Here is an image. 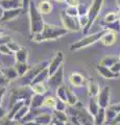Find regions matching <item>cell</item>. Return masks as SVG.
I'll list each match as a JSON object with an SVG mask.
<instances>
[{
	"mask_svg": "<svg viewBox=\"0 0 120 125\" xmlns=\"http://www.w3.org/2000/svg\"><path fill=\"white\" fill-rule=\"evenodd\" d=\"M66 33H68V30L66 28H64V27L45 24L44 29L42 32L33 34V41L36 42V43H41V42H45V41L56 40V39L65 36Z\"/></svg>",
	"mask_w": 120,
	"mask_h": 125,
	"instance_id": "obj_1",
	"label": "cell"
},
{
	"mask_svg": "<svg viewBox=\"0 0 120 125\" xmlns=\"http://www.w3.org/2000/svg\"><path fill=\"white\" fill-rule=\"evenodd\" d=\"M28 14H29V21H30V32L33 34L42 32L45 26L44 19L42 14L38 10V7L33 1H30L29 3Z\"/></svg>",
	"mask_w": 120,
	"mask_h": 125,
	"instance_id": "obj_2",
	"label": "cell"
},
{
	"mask_svg": "<svg viewBox=\"0 0 120 125\" xmlns=\"http://www.w3.org/2000/svg\"><path fill=\"white\" fill-rule=\"evenodd\" d=\"M107 30L108 29H101V30L97 31V32L87 34V36H85L83 39H80V40L72 43V44L70 45V50L71 51H76V50L86 48V47L94 44V43H96V42H98L99 40H101L102 36L107 32Z\"/></svg>",
	"mask_w": 120,
	"mask_h": 125,
	"instance_id": "obj_3",
	"label": "cell"
},
{
	"mask_svg": "<svg viewBox=\"0 0 120 125\" xmlns=\"http://www.w3.org/2000/svg\"><path fill=\"white\" fill-rule=\"evenodd\" d=\"M103 1L104 0H92L91 6L89 7V13H88V18H89L88 26L85 29H83V33L86 34V36L88 34V31H89V29H90V27L92 26V24L94 23V21L96 20V19H97L100 10H101Z\"/></svg>",
	"mask_w": 120,
	"mask_h": 125,
	"instance_id": "obj_4",
	"label": "cell"
},
{
	"mask_svg": "<svg viewBox=\"0 0 120 125\" xmlns=\"http://www.w3.org/2000/svg\"><path fill=\"white\" fill-rule=\"evenodd\" d=\"M48 66H49V62L45 61V62H39V64H37L36 66H33V68H30V69L28 70V72L22 77V78H23V84H24V85H30L32 81H33L34 78H36L42 71H43L44 69L48 68Z\"/></svg>",
	"mask_w": 120,
	"mask_h": 125,
	"instance_id": "obj_5",
	"label": "cell"
},
{
	"mask_svg": "<svg viewBox=\"0 0 120 125\" xmlns=\"http://www.w3.org/2000/svg\"><path fill=\"white\" fill-rule=\"evenodd\" d=\"M61 20L62 23H63V27L68 31H79L82 29L78 22V18L70 17V16L66 15L65 11L61 14Z\"/></svg>",
	"mask_w": 120,
	"mask_h": 125,
	"instance_id": "obj_6",
	"label": "cell"
},
{
	"mask_svg": "<svg viewBox=\"0 0 120 125\" xmlns=\"http://www.w3.org/2000/svg\"><path fill=\"white\" fill-rule=\"evenodd\" d=\"M70 112L71 117H76L82 125H95L94 118H93V116L89 114L88 111H85L84 108H74V111H73L72 108H70Z\"/></svg>",
	"mask_w": 120,
	"mask_h": 125,
	"instance_id": "obj_7",
	"label": "cell"
},
{
	"mask_svg": "<svg viewBox=\"0 0 120 125\" xmlns=\"http://www.w3.org/2000/svg\"><path fill=\"white\" fill-rule=\"evenodd\" d=\"M63 79H64V68H63V66H62L55 74L49 76L48 80H47V84L50 89L56 90L57 88H60L61 85H63Z\"/></svg>",
	"mask_w": 120,
	"mask_h": 125,
	"instance_id": "obj_8",
	"label": "cell"
},
{
	"mask_svg": "<svg viewBox=\"0 0 120 125\" xmlns=\"http://www.w3.org/2000/svg\"><path fill=\"white\" fill-rule=\"evenodd\" d=\"M98 101V104L101 108L107 109L110 106V99H111V90L110 87L108 85H104V87L100 90V92L98 94V96L96 97Z\"/></svg>",
	"mask_w": 120,
	"mask_h": 125,
	"instance_id": "obj_9",
	"label": "cell"
},
{
	"mask_svg": "<svg viewBox=\"0 0 120 125\" xmlns=\"http://www.w3.org/2000/svg\"><path fill=\"white\" fill-rule=\"evenodd\" d=\"M63 61H64V53L62 51H57L55 54V56L52 57V60L49 62V66H48L49 75L55 74L63 66Z\"/></svg>",
	"mask_w": 120,
	"mask_h": 125,
	"instance_id": "obj_10",
	"label": "cell"
},
{
	"mask_svg": "<svg viewBox=\"0 0 120 125\" xmlns=\"http://www.w3.org/2000/svg\"><path fill=\"white\" fill-rule=\"evenodd\" d=\"M69 81H70L72 87H74V88H80V87H83V85L86 84V83H87L85 76H83L82 74H79L77 72H73L70 74V76H69Z\"/></svg>",
	"mask_w": 120,
	"mask_h": 125,
	"instance_id": "obj_11",
	"label": "cell"
},
{
	"mask_svg": "<svg viewBox=\"0 0 120 125\" xmlns=\"http://www.w3.org/2000/svg\"><path fill=\"white\" fill-rule=\"evenodd\" d=\"M0 7L3 10L22 9V2L20 0H0Z\"/></svg>",
	"mask_w": 120,
	"mask_h": 125,
	"instance_id": "obj_12",
	"label": "cell"
},
{
	"mask_svg": "<svg viewBox=\"0 0 120 125\" xmlns=\"http://www.w3.org/2000/svg\"><path fill=\"white\" fill-rule=\"evenodd\" d=\"M96 70H97L98 74H100L103 78H106V79H116V78H118L120 76V74H115L111 71L110 68H107V67H103L101 65H97L96 66Z\"/></svg>",
	"mask_w": 120,
	"mask_h": 125,
	"instance_id": "obj_13",
	"label": "cell"
},
{
	"mask_svg": "<svg viewBox=\"0 0 120 125\" xmlns=\"http://www.w3.org/2000/svg\"><path fill=\"white\" fill-rule=\"evenodd\" d=\"M23 11V9H17V10H3V15L1 18L2 22H9L11 21L14 19H16L17 17H19Z\"/></svg>",
	"mask_w": 120,
	"mask_h": 125,
	"instance_id": "obj_14",
	"label": "cell"
},
{
	"mask_svg": "<svg viewBox=\"0 0 120 125\" xmlns=\"http://www.w3.org/2000/svg\"><path fill=\"white\" fill-rule=\"evenodd\" d=\"M117 41V32L112 30H107V32L103 34L100 42L102 43L104 46H112L115 44V42Z\"/></svg>",
	"mask_w": 120,
	"mask_h": 125,
	"instance_id": "obj_15",
	"label": "cell"
},
{
	"mask_svg": "<svg viewBox=\"0 0 120 125\" xmlns=\"http://www.w3.org/2000/svg\"><path fill=\"white\" fill-rule=\"evenodd\" d=\"M44 100H45L44 95H34V94H33V95L32 96V98H30V101H29L30 108L39 109L41 106H43Z\"/></svg>",
	"mask_w": 120,
	"mask_h": 125,
	"instance_id": "obj_16",
	"label": "cell"
},
{
	"mask_svg": "<svg viewBox=\"0 0 120 125\" xmlns=\"http://www.w3.org/2000/svg\"><path fill=\"white\" fill-rule=\"evenodd\" d=\"M99 104H98V101L96 97H91L90 100H89V103H88V112L91 116H96V114L98 113L99 111Z\"/></svg>",
	"mask_w": 120,
	"mask_h": 125,
	"instance_id": "obj_17",
	"label": "cell"
},
{
	"mask_svg": "<svg viewBox=\"0 0 120 125\" xmlns=\"http://www.w3.org/2000/svg\"><path fill=\"white\" fill-rule=\"evenodd\" d=\"M29 111H30V106H29V105L28 104H24L17 112V114L14 116V118L11 119V120H13V121H17V122H18V121H23V119H24L25 117L27 116Z\"/></svg>",
	"mask_w": 120,
	"mask_h": 125,
	"instance_id": "obj_18",
	"label": "cell"
},
{
	"mask_svg": "<svg viewBox=\"0 0 120 125\" xmlns=\"http://www.w3.org/2000/svg\"><path fill=\"white\" fill-rule=\"evenodd\" d=\"M1 71H2V73L4 74L5 77L10 81L17 79V78L19 77V74H18L17 70H16V68H15V67H6V68H3V69H1Z\"/></svg>",
	"mask_w": 120,
	"mask_h": 125,
	"instance_id": "obj_19",
	"label": "cell"
},
{
	"mask_svg": "<svg viewBox=\"0 0 120 125\" xmlns=\"http://www.w3.org/2000/svg\"><path fill=\"white\" fill-rule=\"evenodd\" d=\"M37 7H38V10L40 11L42 15L49 14V13H51V10H52V4L49 1H47V0L40 1L39 4L37 5Z\"/></svg>",
	"mask_w": 120,
	"mask_h": 125,
	"instance_id": "obj_20",
	"label": "cell"
},
{
	"mask_svg": "<svg viewBox=\"0 0 120 125\" xmlns=\"http://www.w3.org/2000/svg\"><path fill=\"white\" fill-rule=\"evenodd\" d=\"M28 51L26 48H21L19 51L15 53V61L16 62H27Z\"/></svg>",
	"mask_w": 120,
	"mask_h": 125,
	"instance_id": "obj_21",
	"label": "cell"
},
{
	"mask_svg": "<svg viewBox=\"0 0 120 125\" xmlns=\"http://www.w3.org/2000/svg\"><path fill=\"white\" fill-rule=\"evenodd\" d=\"M100 87L97 83L95 81H89L88 83V93H89V96L91 97H97L98 94L100 92Z\"/></svg>",
	"mask_w": 120,
	"mask_h": 125,
	"instance_id": "obj_22",
	"label": "cell"
},
{
	"mask_svg": "<svg viewBox=\"0 0 120 125\" xmlns=\"http://www.w3.org/2000/svg\"><path fill=\"white\" fill-rule=\"evenodd\" d=\"M49 76H50V75H49V70H48V68H46V69H44L43 71H42V72L39 74V75L32 81L30 85L36 84V83H44V81H47L48 78H49Z\"/></svg>",
	"mask_w": 120,
	"mask_h": 125,
	"instance_id": "obj_23",
	"label": "cell"
},
{
	"mask_svg": "<svg viewBox=\"0 0 120 125\" xmlns=\"http://www.w3.org/2000/svg\"><path fill=\"white\" fill-rule=\"evenodd\" d=\"M94 118V124L95 125H103L107 122V118H106V109L104 108H99L98 113L96 114V116L93 117Z\"/></svg>",
	"mask_w": 120,
	"mask_h": 125,
	"instance_id": "obj_24",
	"label": "cell"
},
{
	"mask_svg": "<svg viewBox=\"0 0 120 125\" xmlns=\"http://www.w3.org/2000/svg\"><path fill=\"white\" fill-rule=\"evenodd\" d=\"M117 62H118L117 57L112 56V55H108V56H104V57H102L101 60H100L99 65L103 66V67H107V68H111L112 66H114Z\"/></svg>",
	"mask_w": 120,
	"mask_h": 125,
	"instance_id": "obj_25",
	"label": "cell"
},
{
	"mask_svg": "<svg viewBox=\"0 0 120 125\" xmlns=\"http://www.w3.org/2000/svg\"><path fill=\"white\" fill-rule=\"evenodd\" d=\"M52 118L53 117L51 115H48V114H42V115H39L34 121L38 122L40 125H49L50 123H52Z\"/></svg>",
	"mask_w": 120,
	"mask_h": 125,
	"instance_id": "obj_26",
	"label": "cell"
},
{
	"mask_svg": "<svg viewBox=\"0 0 120 125\" xmlns=\"http://www.w3.org/2000/svg\"><path fill=\"white\" fill-rule=\"evenodd\" d=\"M14 67L16 68L17 72H18V74H19V77H23L26 73L28 72V70L30 69V68L28 67L27 62H16Z\"/></svg>",
	"mask_w": 120,
	"mask_h": 125,
	"instance_id": "obj_27",
	"label": "cell"
},
{
	"mask_svg": "<svg viewBox=\"0 0 120 125\" xmlns=\"http://www.w3.org/2000/svg\"><path fill=\"white\" fill-rule=\"evenodd\" d=\"M77 103V96L72 90L67 87V104L70 106H75Z\"/></svg>",
	"mask_w": 120,
	"mask_h": 125,
	"instance_id": "obj_28",
	"label": "cell"
},
{
	"mask_svg": "<svg viewBox=\"0 0 120 125\" xmlns=\"http://www.w3.org/2000/svg\"><path fill=\"white\" fill-rule=\"evenodd\" d=\"M30 88H32V91L34 95H44L46 91H47V88H46L44 83L33 84V85H30Z\"/></svg>",
	"mask_w": 120,
	"mask_h": 125,
	"instance_id": "obj_29",
	"label": "cell"
},
{
	"mask_svg": "<svg viewBox=\"0 0 120 125\" xmlns=\"http://www.w3.org/2000/svg\"><path fill=\"white\" fill-rule=\"evenodd\" d=\"M56 98L67 103V85H61L60 88L56 89Z\"/></svg>",
	"mask_w": 120,
	"mask_h": 125,
	"instance_id": "obj_30",
	"label": "cell"
},
{
	"mask_svg": "<svg viewBox=\"0 0 120 125\" xmlns=\"http://www.w3.org/2000/svg\"><path fill=\"white\" fill-rule=\"evenodd\" d=\"M120 19L118 13H115V11H111V13H108L103 18V22L106 24H111V23H114L116 21H118Z\"/></svg>",
	"mask_w": 120,
	"mask_h": 125,
	"instance_id": "obj_31",
	"label": "cell"
},
{
	"mask_svg": "<svg viewBox=\"0 0 120 125\" xmlns=\"http://www.w3.org/2000/svg\"><path fill=\"white\" fill-rule=\"evenodd\" d=\"M24 104H26V101H24V100H19V101H17L16 103H15L13 106H11V112H10V114H9V118L11 120L14 118V116L17 114V112L20 109L23 105Z\"/></svg>",
	"mask_w": 120,
	"mask_h": 125,
	"instance_id": "obj_32",
	"label": "cell"
},
{
	"mask_svg": "<svg viewBox=\"0 0 120 125\" xmlns=\"http://www.w3.org/2000/svg\"><path fill=\"white\" fill-rule=\"evenodd\" d=\"M56 101H57V98H56V97H53V96L45 97V100H44L43 106L47 107V108H55Z\"/></svg>",
	"mask_w": 120,
	"mask_h": 125,
	"instance_id": "obj_33",
	"label": "cell"
},
{
	"mask_svg": "<svg viewBox=\"0 0 120 125\" xmlns=\"http://www.w3.org/2000/svg\"><path fill=\"white\" fill-rule=\"evenodd\" d=\"M102 25L104 26L103 29H108V30H112L115 31V32H118L120 31V21H116L114 23H111V24H106V23H102Z\"/></svg>",
	"mask_w": 120,
	"mask_h": 125,
	"instance_id": "obj_34",
	"label": "cell"
},
{
	"mask_svg": "<svg viewBox=\"0 0 120 125\" xmlns=\"http://www.w3.org/2000/svg\"><path fill=\"white\" fill-rule=\"evenodd\" d=\"M53 118H55L60 121H63V122H68V117L67 114L65 112H59V111H55L53 112V115H52Z\"/></svg>",
	"mask_w": 120,
	"mask_h": 125,
	"instance_id": "obj_35",
	"label": "cell"
},
{
	"mask_svg": "<svg viewBox=\"0 0 120 125\" xmlns=\"http://www.w3.org/2000/svg\"><path fill=\"white\" fill-rule=\"evenodd\" d=\"M118 114L116 112H114L112 108L110 107H108L106 109V118H107V122H109V123H112L114 121V119L116 118V116H117Z\"/></svg>",
	"mask_w": 120,
	"mask_h": 125,
	"instance_id": "obj_36",
	"label": "cell"
},
{
	"mask_svg": "<svg viewBox=\"0 0 120 125\" xmlns=\"http://www.w3.org/2000/svg\"><path fill=\"white\" fill-rule=\"evenodd\" d=\"M77 10H78V17H83V16H88L89 13V7L86 3H79L77 6Z\"/></svg>",
	"mask_w": 120,
	"mask_h": 125,
	"instance_id": "obj_37",
	"label": "cell"
},
{
	"mask_svg": "<svg viewBox=\"0 0 120 125\" xmlns=\"http://www.w3.org/2000/svg\"><path fill=\"white\" fill-rule=\"evenodd\" d=\"M6 46L9 47V49H10V50H11V51L13 52V53H16L17 51H19V50H20V49L22 48V47H21L20 45H19L18 43L14 42L13 40H11L10 43H7V44H6Z\"/></svg>",
	"mask_w": 120,
	"mask_h": 125,
	"instance_id": "obj_38",
	"label": "cell"
},
{
	"mask_svg": "<svg viewBox=\"0 0 120 125\" xmlns=\"http://www.w3.org/2000/svg\"><path fill=\"white\" fill-rule=\"evenodd\" d=\"M66 15L70 16V17H74L77 18L78 17V10H77V7H73V6H68L65 10Z\"/></svg>",
	"mask_w": 120,
	"mask_h": 125,
	"instance_id": "obj_39",
	"label": "cell"
},
{
	"mask_svg": "<svg viewBox=\"0 0 120 125\" xmlns=\"http://www.w3.org/2000/svg\"><path fill=\"white\" fill-rule=\"evenodd\" d=\"M9 83H10V80L5 77V75L2 73L1 69H0V88H5Z\"/></svg>",
	"mask_w": 120,
	"mask_h": 125,
	"instance_id": "obj_40",
	"label": "cell"
},
{
	"mask_svg": "<svg viewBox=\"0 0 120 125\" xmlns=\"http://www.w3.org/2000/svg\"><path fill=\"white\" fill-rule=\"evenodd\" d=\"M66 107H67V105H66V102L62 100H59L57 99L56 101V105H55V111H59V112H65L66 111Z\"/></svg>",
	"mask_w": 120,
	"mask_h": 125,
	"instance_id": "obj_41",
	"label": "cell"
},
{
	"mask_svg": "<svg viewBox=\"0 0 120 125\" xmlns=\"http://www.w3.org/2000/svg\"><path fill=\"white\" fill-rule=\"evenodd\" d=\"M78 22H79V25L83 29H85L86 27L88 26V23H89V18L88 16H83V17H78Z\"/></svg>",
	"mask_w": 120,
	"mask_h": 125,
	"instance_id": "obj_42",
	"label": "cell"
},
{
	"mask_svg": "<svg viewBox=\"0 0 120 125\" xmlns=\"http://www.w3.org/2000/svg\"><path fill=\"white\" fill-rule=\"evenodd\" d=\"M0 53L3 54V55H11L13 52L9 49V47L6 45H2V46H0Z\"/></svg>",
	"mask_w": 120,
	"mask_h": 125,
	"instance_id": "obj_43",
	"label": "cell"
},
{
	"mask_svg": "<svg viewBox=\"0 0 120 125\" xmlns=\"http://www.w3.org/2000/svg\"><path fill=\"white\" fill-rule=\"evenodd\" d=\"M11 41V39L10 36H0V46L6 45L7 43H10Z\"/></svg>",
	"mask_w": 120,
	"mask_h": 125,
	"instance_id": "obj_44",
	"label": "cell"
},
{
	"mask_svg": "<svg viewBox=\"0 0 120 125\" xmlns=\"http://www.w3.org/2000/svg\"><path fill=\"white\" fill-rule=\"evenodd\" d=\"M111 71L115 73V74H120V61H118L114 66H112V67L110 68Z\"/></svg>",
	"mask_w": 120,
	"mask_h": 125,
	"instance_id": "obj_45",
	"label": "cell"
},
{
	"mask_svg": "<svg viewBox=\"0 0 120 125\" xmlns=\"http://www.w3.org/2000/svg\"><path fill=\"white\" fill-rule=\"evenodd\" d=\"M32 0H22V9H23V11H28V9H29V3Z\"/></svg>",
	"mask_w": 120,
	"mask_h": 125,
	"instance_id": "obj_46",
	"label": "cell"
},
{
	"mask_svg": "<svg viewBox=\"0 0 120 125\" xmlns=\"http://www.w3.org/2000/svg\"><path fill=\"white\" fill-rule=\"evenodd\" d=\"M66 3L68 4V6H73V7H77L79 5V1L78 0H66Z\"/></svg>",
	"mask_w": 120,
	"mask_h": 125,
	"instance_id": "obj_47",
	"label": "cell"
},
{
	"mask_svg": "<svg viewBox=\"0 0 120 125\" xmlns=\"http://www.w3.org/2000/svg\"><path fill=\"white\" fill-rule=\"evenodd\" d=\"M109 107L112 108L114 112L117 113V114H119V113H120V102L119 103H115V104H111Z\"/></svg>",
	"mask_w": 120,
	"mask_h": 125,
	"instance_id": "obj_48",
	"label": "cell"
},
{
	"mask_svg": "<svg viewBox=\"0 0 120 125\" xmlns=\"http://www.w3.org/2000/svg\"><path fill=\"white\" fill-rule=\"evenodd\" d=\"M5 92H6L5 88H0V105L2 103V100H3V97H4Z\"/></svg>",
	"mask_w": 120,
	"mask_h": 125,
	"instance_id": "obj_49",
	"label": "cell"
},
{
	"mask_svg": "<svg viewBox=\"0 0 120 125\" xmlns=\"http://www.w3.org/2000/svg\"><path fill=\"white\" fill-rule=\"evenodd\" d=\"M52 123L55 125H66V122H63V121H60L55 118H52Z\"/></svg>",
	"mask_w": 120,
	"mask_h": 125,
	"instance_id": "obj_50",
	"label": "cell"
},
{
	"mask_svg": "<svg viewBox=\"0 0 120 125\" xmlns=\"http://www.w3.org/2000/svg\"><path fill=\"white\" fill-rule=\"evenodd\" d=\"M115 124H120V113L116 116V118L114 119V121L111 123V125H115Z\"/></svg>",
	"mask_w": 120,
	"mask_h": 125,
	"instance_id": "obj_51",
	"label": "cell"
},
{
	"mask_svg": "<svg viewBox=\"0 0 120 125\" xmlns=\"http://www.w3.org/2000/svg\"><path fill=\"white\" fill-rule=\"evenodd\" d=\"M6 115V112H5V109L3 108L1 105H0V120H1L2 118H4V116Z\"/></svg>",
	"mask_w": 120,
	"mask_h": 125,
	"instance_id": "obj_52",
	"label": "cell"
},
{
	"mask_svg": "<svg viewBox=\"0 0 120 125\" xmlns=\"http://www.w3.org/2000/svg\"><path fill=\"white\" fill-rule=\"evenodd\" d=\"M23 125H40L38 122H36L34 120L33 121H28V122H25V123H23Z\"/></svg>",
	"mask_w": 120,
	"mask_h": 125,
	"instance_id": "obj_53",
	"label": "cell"
},
{
	"mask_svg": "<svg viewBox=\"0 0 120 125\" xmlns=\"http://www.w3.org/2000/svg\"><path fill=\"white\" fill-rule=\"evenodd\" d=\"M55 1L59 2V3H66V0H55Z\"/></svg>",
	"mask_w": 120,
	"mask_h": 125,
	"instance_id": "obj_54",
	"label": "cell"
},
{
	"mask_svg": "<svg viewBox=\"0 0 120 125\" xmlns=\"http://www.w3.org/2000/svg\"><path fill=\"white\" fill-rule=\"evenodd\" d=\"M2 15H3V10H1V7H0V20L2 18Z\"/></svg>",
	"mask_w": 120,
	"mask_h": 125,
	"instance_id": "obj_55",
	"label": "cell"
},
{
	"mask_svg": "<svg viewBox=\"0 0 120 125\" xmlns=\"http://www.w3.org/2000/svg\"><path fill=\"white\" fill-rule=\"evenodd\" d=\"M116 2H117V5H118L119 10H120V0H116Z\"/></svg>",
	"mask_w": 120,
	"mask_h": 125,
	"instance_id": "obj_56",
	"label": "cell"
},
{
	"mask_svg": "<svg viewBox=\"0 0 120 125\" xmlns=\"http://www.w3.org/2000/svg\"><path fill=\"white\" fill-rule=\"evenodd\" d=\"M66 125H74V124H72V123L70 122V121H68V122L66 123Z\"/></svg>",
	"mask_w": 120,
	"mask_h": 125,
	"instance_id": "obj_57",
	"label": "cell"
},
{
	"mask_svg": "<svg viewBox=\"0 0 120 125\" xmlns=\"http://www.w3.org/2000/svg\"><path fill=\"white\" fill-rule=\"evenodd\" d=\"M2 32H3V30H2L1 28H0V36H2Z\"/></svg>",
	"mask_w": 120,
	"mask_h": 125,
	"instance_id": "obj_58",
	"label": "cell"
},
{
	"mask_svg": "<svg viewBox=\"0 0 120 125\" xmlns=\"http://www.w3.org/2000/svg\"><path fill=\"white\" fill-rule=\"evenodd\" d=\"M118 15H119V17H120V10H119V11H118Z\"/></svg>",
	"mask_w": 120,
	"mask_h": 125,
	"instance_id": "obj_59",
	"label": "cell"
},
{
	"mask_svg": "<svg viewBox=\"0 0 120 125\" xmlns=\"http://www.w3.org/2000/svg\"><path fill=\"white\" fill-rule=\"evenodd\" d=\"M49 125H55V124H53V123H50V124H49Z\"/></svg>",
	"mask_w": 120,
	"mask_h": 125,
	"instance_id": "obj_60",
	"label": "cell"
},
{
	"mask_svg": "<svg viewBox=\"0 0 120 125\" xmlns=\"http://www.w3.org/2000/svg\"><path fill=\"white\" fill-rule=\"evenodd\" d=\"M0 67H1V61H0Z\"/></svg>",
	"mask_w": 120,
	"mask_h": 125,
	"instance_id": "obj_61",
	"label": "cell"
},
{
	"mask_svg": "<svg viewBox=\"0 0 120 125\" xmlns=\"http://www.w3.org/2000/svg\"><path fill=\"white\" fill-rule=\"evenodd\" d=\"M119 61H120V54H119Z\"/></svg>",
	"mask_w": 120,
	"mask_h": 125,
	"instance_id": "obj_62",
	"label": "cell"
},
{
	"mask_svg": "<svg viewBox=\"0 0 120 125\" xmlns=\"http://www.w3.org/2000/svg\"><path fill=\"white\" fill-rule=\"evenodd\" d=\"M115 125H120V124H115Z\"/></svg>",
	"mask_w": 120,
	"mask_h": 125,
	"instance_id": "obj_63",
	"label": "cell"
},
{
	"mask_svg": "<svg viewBox=\"0 0 120 125\" xmlns=\"http://www.w3.org/2000/svg\"><path fill=\"white\" fill-rule=\"evenodd\" d=\"M119 21H120V19H119Z\"/></svg>",
	"mask_w": 120,
	"mask_h": 125,
	"instance_id": "obj_64",
	"label": "cell"
}]
</instances>
